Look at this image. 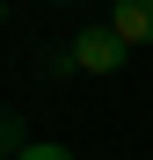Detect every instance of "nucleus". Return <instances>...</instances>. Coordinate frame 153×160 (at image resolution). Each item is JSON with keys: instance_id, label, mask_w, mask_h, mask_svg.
I'll use <instances>...</instances> for the list:
<instances>
[{"instance_id": "f257e3e1", "label": "nucleus", "mask_w": 153, "mask_h": 160, "mask_svg": "<svg viewBox=\"0 0 153 160\" xmlns=\"http://www.w3.org/2000/svg\"><path fill=\"white\" fill-rule=\"evenodd\" d=\"M124 58H131V44H124L110 22H88V29L73 37V66H80V73H102V80H110V73H124Z\"/></svg>"}, {"instance_id": "f03ea898", "label": "nucleus", "mask_w": 153, "mask_h": 160, "mask_svg": "<svg viewBox=\"0 0 153 160\" xmlns=\"http://www.w3.org/2000/svg\"><path fill=\"white\" fill-rule=\"evenodd\" d=\"M110 29H117L124 44H153V0H117Z\"/></svg>"}, {"instance_id": "7ed1b4c3", "label": "nucleus", "mask_w": 153, "mask_h": 160, "mask_svg": "<svg viewBox=\"0 0 153 160\" xmlns=\"http://www.w3.org/2000/svg\"><path fill=\"white\" fill-rule=\"evenodd\" d=\"M29 146V131H22V109H0V160H15Z\"/></svg>"}, {"instance_id": "20e7f679", "label": "nucleus", "mask_w": 153, "mask_h": 160, "mask_svg": "<svg viewBox=\"0 0 153 160\" xmlns=\"http://www.w3.org/2000/svg\"><path fill=\"white\" fill-rule=\"evenodd\" d=\"M15 160H73V146H59V138H29Z\"/></svg>"}, {"instance_id": "39448f33", "label": "nucleus", "mask_w": 153, "mask_h": 160, "mask_svg": "<svg viewBox=\"0 0 153 160\" xmlns=\"http://www.w3.org/2000/svg\"><path fill=\"white\" fill-rule=\"evenodd\" d=\"M51 8H66V0H51Z\"/></svg>"}]
</instances>
